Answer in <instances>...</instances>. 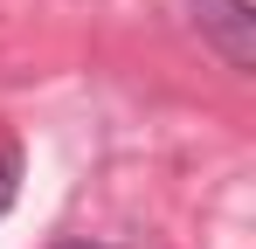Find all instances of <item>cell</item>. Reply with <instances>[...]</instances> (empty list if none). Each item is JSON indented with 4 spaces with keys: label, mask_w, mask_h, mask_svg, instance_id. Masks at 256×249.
Here are the masks:
<instances>
[{
    "label": "cell",
    "mask_w": 256,
    "mask_h": 249,
    "mask_svg": "<svg viewBox=\"0 0 256 249\" xmlns=\"http://www.w3.org/2000/svg\"><path fill=\"white\" fill-rule=\"evenodd\" d=\"M180 7L228 70H256V7L250 0H180Z\"/></svg>",
    "instance_id": "cell-1"
},
{
    "label": "cell",
    "mask_w": 256,
    "mask_h": 249,
    "mask_svg": "<svg viewBox=\"0 0 256 249\" xmlns=\"http://www.w3.org/2000/svg\"><path fill=\"white\" fill-rule=\"evenodd\" d=\"M14 194H21V160H14V146L0 138V214L14 208Z\"/></svg>",
    "instance_id": "cell-2"
},
{
    "label": "cell",
    "mask_w": 256,
    "mask_h": 249,
    "mask_svg": "<svg viewBox=\"0 0 256 249\" xmlns=\"http://www.w3.org/2000/svg\"><path fill=\"white\" fill-rule=\"evenodd\" d=\"M56 249H111V242H56Z\"/></svg>",
    "instance_id": "cell-3"
}]
</instances>
